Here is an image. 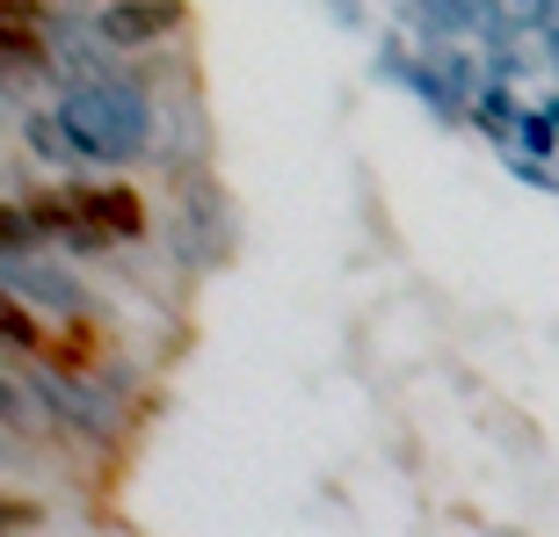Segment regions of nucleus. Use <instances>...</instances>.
<instances>
[{
    "mask_svg": "<svg viewBox=\"0 0 559 537\" xmlns=\"http://www.w3.org/2000/svg\"><path fill=\"white\" fill-rule=\"evenodd\" d=\"M59 124L87 153V167H131L153 145V95L124 73H95L59 95Z\"/></svg>",
    "mask_w": 559,
    "mask_h": 537,
    "instance_id": "f257e3e1",
    "label": "nucleus"
},
{
    "mask_svg": "<svg viewBox=\"0 0 559 537\" xmlns=\"http://www.w3.org/2000/svg\"><path fill=\"white\" fill-rule=\"evenodd\" d=\"M44 218V232L51 240H66V248H117V240H139L145 232V211L139 196H131L124 182H51L29 196Z\"/></svg>",
    "mask_w": 559,
    "mask_h": 537,
    "instance_id": "f03ea898",
    "label": "nucleus"
},
{
    "mask_svg": "<svg viewBox=\"0 0 559 537\" xmlns=\"http://www.w3.org/2000/svg\"><path fill=\"white\" fill-rule=\"evenodd\" d=\"M29 399H44V414H59L66 429L95 435V443H109L117 435V393H109L103 378H73V371H29Z\"/></svg>",
    "mask_w": 559,
    "mask_h": 537,
    "instance_id": "7ed1b4c3",
    "label": "nucleus"
},
{
    "mask_svg": "<svg viewBox=\"0 0 559 537\" xmlns=\"http://www.w3.org/2000/svg\"><path fill=\"white\" fill-rule=\"evenodd\" d=\"M378 81L407 87V95H415V103L429 109L436 124H465V109H457V95L443 87V73H436L429 51H407L400 37H385V44H378Z\"/></svg>",
    "mask_w": 559,
    "mask_h": 537,
    "instance_id": "20e7f679",
    "label": "nucleus"
},
{
    "mask_svg": "<svg viewBox=\"0 0 559 537\" xmlns=\"http://www.w3.org/2000/svg\"><path fill=\"white\" fill-rule=\"evenodd\" d=\"M0 284L22 290L37 312H51V320H73V312H87V290L66 276V268L37 262V254H0Z\"/></svg>",
    "mask_w": 559,
    "mask_h": 537,
    "instance_id": "39448f33",
    "label": "nucleus"
},
{
    "mask_svg": "<svg viewBox=\"0 0 559 537\" xmlns=\"http://www.w3.org/2000/svg\"><path fill=\"white\" fill-rule=\"evenodd\" d=\"M182 15H189V0H109L95 15V29L117 51H139V44H160L167 29H182Z\"/></svg>",
    "mask_w": 559,
    "mask_h": 537,
    "instance_id": "423d86ee",
    "label": "nucleus"
},
{
    "mask_svg": "<svg viewBox=\"0 0 559 537\" xmlns=\"http://www.w3.org/2000/svg\"><path fill=\"white\" fill-rule=\"evenodd\" d=\"M175 248H182V262L189 268H218L226 262V196L211 182H197L189 189V218H182V232H175Z\"/></svg>",
    "mask_w": 559,
    "mask_h": 537,
    "instance_id": "0eeeda50",
    "label": "nucleus"
},
{
    "mask_svg": "<svg viewBox=\"0 0 559 537\" xmlns=\"http://www.w3.org/2000/svg\"><path fill=\"white\" fill-rule=\"evenodd\" d=\"M495 0H400V22H415L421 37H473L487 29Z\"/></svg>",
    "mask_w": 559,
    "mask_h": 537,
    "instance_id": "6e6552de",
    "label": "nucleus"
},
{
    "mask_svg": "<svg viewBox=\"0 0 559 537\" xmlns=\"http://www.w3.org/2000/svg\"><path fill=\"white\" fill-rule=\"evenodd\" d=\"M22 139H29V153H37L51 175H81L87 153L73 145V131L59 124V109H37V117H22Z\"/></svg>",
    "mask_w": 559,
    "mask_h": 537,
    "instance_id": "1a4fd4ad",
    "label": "nucleus"
},
{
    "mask_svg": "<svg viewBox=\"0 0 559 537\" xmlns=\"http://www.w3.org/2000/svg\"><path fill=\"white\" fill-rule=\"evenodd\" d=\"M516 117H523V109H516V95H509V81H495V73H487V87H479V103H473V117H465V124H479L495 145H509V139H516Z\"/></svg>",
    "mask_w": 559,
    "mask_h": 537,
    "instance_id": "9d476101",
    "label": "nucleus"
},
{
    "mask_svg": "<svg viewBox=\"0 0 559 537\" xmlns=\"http://www.w3.org/2000/svg\"><path fill=\"white\" fill-rule=\"evenodd\" d=\"M51 232H44V218H37V204L29 196H0V254H37Z\"/></svg>",
    "mask_w": 559,
    "mask_h": 537,
    "instance_id": "9b49d317",
    "label": "nucleus"
},
{
    "mask_svg": "<svg viewBox=\"0 0 559 537\" xmlns=\"http://www.w3.org/2000/svg\"><path fill=\"white\" fill-rule=\"evenodd\" d=\"M495 153H501V167H509L523 189H545V196H559V167L545 160V153H523V145H495Z\"/></svg>",
    "mask_w": 559,
    "mask_h": 537,
    "instance_id": "f8f14e48",
    "label": "nucleus"
},
{
    "mask_svg": "<svg viewBox=\"0 0 559 537\" xmlns=\"http://www.w3.org/2000/svg\"><path fill=\"white\" fill-rule=\"evenodd\" d=\"M509 145H523V153H545V160H552V145H559L552 109H523V117H516V139H509Z\"/></svg>",
    "mask_w": 559,
    "mask_h": 537,
    "instance_id": "ddd939ff",
    "label": "nucleus"
},
{
    "mask_svg": "<svg viewBox=\"0 0 559 537\" xmlns=\"http://www.w3.org/2000/svg\"><path fill=\"white\" fill-rule=\"evenodd\" d=\"M545 8H552V0H495V15H501V22H516V29H538Z\"/></svg>",
    "mask_w": 559,
    "mask_h": 537,
    "instance_id": "4468645a",
    "label": "nucleus"
},
{
    "mask_svg": "<svg viewBox=\"0 0 559 537\" xmlns=\"http://www.w3.org/2000/svg\"><path fill=\"white\" fill-rule=\"evenodd\" d=\"M0 421H8V429L29 421V414H22V385H8V378H0Z\"/></svg>",
    "mask_w": 559,
    "mask_h": 537,
    "instance_id": "2eb2a0df",
    "label": "nucleus"
},
{
    "mask_svg": "<svg viewBox=\"0 0 559 537\" xmlns=\"http://www.w3.org/2000/svg\"><path fill=\"white\" fill-rule=\"evenodd\" d=\"M538 37H545V65H559V0H552V8H545Z\"/></svg>",
    "mask_w": 559,
    "mask_h": 537,
    "instance_id": "dca6fc26",
    "label": "nucleus"
},
{
    "mask_svg": "<svg viewBox=\"0 0 559 537\" xmlns=\"http://www.w3.org/2000/svg\"><path fill=\"white\" fill-rule=\"evenodd\" d=\"M22 523H37L29 501H0V530H22Z\"/></svg>",
    "mask_w": 559,
    "mask_h": 537,
    "instance_id": "f3484780",
    "label": "nucleus"
},
{
    "mask_svg": "<svg viewBox=\"0 0 559 537\" xmlns=\"http://www.w3.org/2000/svg\"><path fill=\"white\" fill-rule=\"evenodd\" d=\"M334 8V22H342V29H356V22H364V0H328Z\"/></svg>",
    "mask_w": 559,
    "mask_h": 537,
    "instance_id": "a211bd4d",
    "label": "nucleus"
},
{
    "mask_svg": "<svg viewBox=\"0 0 559 537\" xmlns=\"http://www.w3.org/2000/svg\"><path fill=\"white\" fill-rule=\"evenodd\" d=\"M545 109H552V124H559V95H552V103H545Z\"/></svg>",
    "mask_w": 559,
    "mask_h": 537,
    "instance_id": "6ab92c4d",
    "label": "nucleus"
}]
</instances>
